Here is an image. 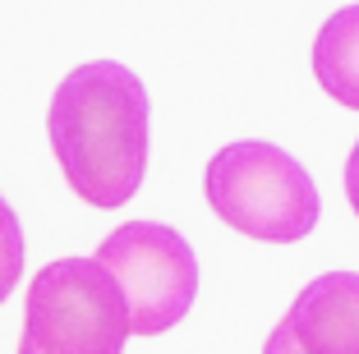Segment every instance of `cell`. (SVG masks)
<instances>
[{"instance_id": "obj_7", "label": "cell", "mask_w": 359, "mask_h": 354, "mask_svg": "<svg viewBox=\"0 0 359 354\" xmlns=\"http://www.w3.org/2000/svg\"><path fill=\"white\" fill-rule=\"evenodd\" d=\"M19 271H23V230H19L14 207L0 198V304L19 285Z\"/></svg>"}, {"instance_id": "obj_2", "label": "cell", "mask_w": 359, "mask_h": 354, "mask_svg": "<svg viewBox=\"0 0 359 354\" xmlns=\"http://www.w3.org/2000/svg\"><path fill=\"white\" fill-rule=\"evenodd\" d=\"M129 336V299L97 258H60L32 276L19 354H125Z\"/></svg>"}, {"instance_id": "obj_4", "label": "cell", "mask_w": 359, "mask_h": 354, "mask_svg": "<svg viewBox=\"0 0 359 354\" xmlns=\"http://www.w3.org/2000/svg\"><path fill=\"white\" fill-rule=\"evenodd\" d=\"M111 276L120 281L134 318V336H157L184 322L198 294V262L184 235L157 221H125L97 249Z\"/></svg>"}, {"instance_id": "obj_8", "label": "cell", "mask_w": 359, "mask_h": 354, "mask_svg": "<svg viewBox=\"0 0 359 354\" xmlns=\"http://www.w3.org/2000/svg\"><path fill=\"white\" fill-rule=\"evenodd\" d=\"M346 198H350V207H355V217H359V143L350 147V161H346Z\"/></svg>"}, {"instance_id": "obj_6", "label": "cell", "mask_w": 359, "mask_h": 354, "mask_svg": "<svg viewBox=\"0 0 359 354\" xmlns=\"http://www.w3.org/2000/svg\"><path fill=\"white\" fill-rule=\"evenodd\" d=\"M313 74L332 102L359 111V5L337 10L313 37Z\"/></svg>"}, {"instance_id": "obj_5", "label": "cell", "mask_w": 359, "mask_h": 354, "mask_svg": "<svg viewBox=\"0 0 359 354\" xmlns=\"http://www.w3.org/2000/svg\"><path fill=\"white\" fill-rule=\"evenodd\" d=\"M263 354H359V271H323L309 281Z\"/></svg>"}, {"instance_id": "obj_3", "label": "cell", "mask_w": 359, "mask_h": 354, "mask_svg": "<svg viewBox=\"0 0 359 354\" xmlns=\"http://www.w3.org/2000/svg\"><path fill=\"white\" fill-rule=\"evenodd\" d=\"M208 203L231 230L263 244H295L318 226V189L309 170L276 143L244 138L208 161Z\"/></svg>"}, {"instance_id": "obj_1", "label": "cell", "mask_w": 359, "mask_h": 354, "mask_svg": "<svg viewBox=\"0 0 359 354\" xmlns=\"http://www.w3.org/2000/svg\"><path fill=\"white\" fill-rule=\"evenodd\" d=\"M46 134L79 198L120 207L148 170V88L116 60L79 64L55 88Z\"/></svg>"}]
</instances>
